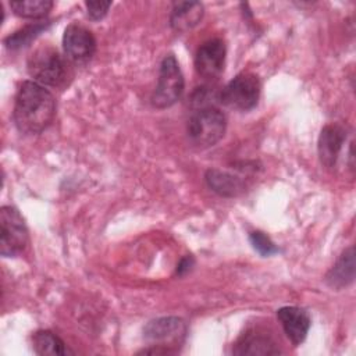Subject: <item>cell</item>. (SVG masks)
Wrapping results in <instances>:
<instances>
[{"label":"cell","instance_id":"cell-1","mask_svg":"<svg viewBox=\"0 0 356 356\" xmlns=\"http://www.w3.org/2000/svg\"><path fill=\"white\" fill-rule=\"evenodd\" d=\"M56 115V100L51 92L35 82L24 81L15 95L13 120L17 129L38 135L49 128Z\"/></svg>","mask_w":356,"mask_h":356},{"label":"cell","instance_id":"cell-2","mask_svg":"<svg viewBox=\"0 0 356 356\" xmlns=\"http://www.w3.org/2000/svg\"><path fill=\"white\" fill-rule=\"evenodd\" d=\"M70 60L50 44L36 47L28 57L26 70L32 81L51 88L68 85L72 76Z\"/></svg>","mask_w":356,"mask_h":356},{"label":"cell","instance_id":"cell-3","mask_svg":"<svg viewBox=\"0 0 356 356\" xmlns=\"http://www.w3.org/2000/svg\"><path fill=\"white\" fill-rule=\"evenodd\" d=\"M225 129V114L211 104L195 110L186 124L188 139L199 149H206L216 145L224 136Z\"/></svg>","mask_w":356,"mask_h":356},{"label":"cell","instance_id":"cell-4","mask_svg":"<svg viewBox=\"0 0 356 356\" xmlns=\"http://www.w3.org/2000/svg\"><path fill=\"white\" fill-rule=\"evenodd\" d=\"M185 88V81L179 64L174 54H167L159 68V79L152 95V104L156 108H168L175 104Z\"/></svg>","mask_w":356,"mask_h":356},{"label":"cell","instance_id":"cell-5","mask_svg":"<svg viewBox=\"0 0 356 356\" xmlns=\"http://www.w3.org/2000/svg\"><path fill=\"white\" fill-rule=\"evenodd\" d=\"M260 88L261 85L256 74L249 71L241 72L221 89L218 100L229 108L249 111L259 103Z\"/></svg>","mask_w":356,"mask_h":356},{"label":"cell","instance_id":"cell-6","mask_svg":"<svg viewBox=\"0 0 356 356\" xmlns=\"http://www.w3.org/2000/svg\"><path fill=\"white\" fill-rule=\"evenodd\" d=\"M29 242L28 228L21 213L13 206L0 209V253L3 257H15Z\"/></svg>","mask_w":356,"mask_h":356},{"label":"cell","instance_id":"cell-7","mask_svg":"<svg viewBox=\"0 0 356 356\" xmlns=\"http://www.w3.org/2000/svg\"><path fill=\"white\" fill-rule=\"evenodd\" d=\"M63 50L71 63L85 64L96 51V39L86 26L72 22L64 29Z\"/></svg>","mask_w":356,"mask_h":356},{"label":"cell","instance_id":"cell-8","mask_svg":"<svg viewBox=\"0 0 356 356\" xmlns=\"http://www.w3.org/2000/svg\"><path fill=\"white\" fill-rule=\"evenodd\" d=\"M227 47L222 39L213 38L202 43L195 54L196 72L206 79H217L224 71Z\"/></svg>","mask_w":356,"mask_h":356},{"label":"cell","instance_id":"cell-9","mask_svg":"<svg viewBox=\"0 0 356 356\" xmlns=\"http://www.w3.org/2000/svg\"><path fill=\"white\" fill-rule=\"evenodd\" d=\"M346 136L348 129L341 124H327L321 129L317 142V153L324 167L331 168L335 165Z\"/></svg>","mask_w":356,"mask_h":356},{"label":"cell","instance_id":"cell-10","mask_svg":"<svg viewBox=\"0 0 356 356\" xmlns=\"http://www.w3.org/2000/svg\"><path fill=\"white\" fill-rule=\"evenodd\" d=\"M185 334L186 324L179 317H159L149 321L143 328V338L157 343L154 346H159L160 342H179L184 339Z\"/></svg>","mask_w":356,"mask_h":356},{"label":"cell","instance_id":"cell-11","mask_svg":"<svg viewBox=\"0 0 356 356\" xmlns=\"http://www.w3.org/2000/svg\"><path fill=\"white\" fill-rule=\"evenodd\" d=\"M277 318L288 337V339L295 345H300L310 330V316L309 313L298 306H284L277 310Z\"/></svg>","mask_w":356,"mask_h":356},{"label":"cell","instance_id":"cell-12","mask_svg":"<svg viewBox=\"0 0 356 356\" xmlns=\"http://www.w3.org/2000/svg\"><path fill=\"white\" fill-rule=\"evenodd\" d=\"M232 353L264 356V355H278L280 349L277 348V343L270 335L259 330H250L238 339V342L232 349Z\"/></svg>","mask_w":356,"mask_h":356},{"label":"cell","instance_id":"cell-13","mask_svg":"<svg viewBox=\"0 0 356 356\" xmlns=\"http://www.w3.org/2000/svg\"><path fill=\"white\" fill-rule=\"evenodd\" d=\"M204 7L199 1H177L170 13V25L175 32H186L202 21Z\"/></svg>","mask_w":356,"mask_h":356},{"label":"cell","instance_id":"cell-14","mask_svg":"<svg viewBox=\"0 0 356 356\" xmlns=\"http://www.w3.org/2000/svg\"><path fill=\"white\" fill-rule=\"evenodd\" d=\"M355 280V250L349 246L342 252L335 264L325 275V282L332 289H342L350 285Z\"/></svg>","mask_w":356,"mask_h":356},{"label":"cell","instance_id":"cell-15","mask_svg":"<svg viewBox=\"0 0 356 356\" xmlns=\"http://www.w3.org/2000/svg\"><path fill=\"white\" fill-rule=\"evenodd\" d=\"M204 179L213 192L224 197H235L245 191V182L239 177L217 168L207 170Z\"/></svg>","mask_w":356,"mask_h":356},{"label":"cell","instance_id":"cell-16","mask_svg":"<svg viewBox=\"0 0 356 356\" xmlns=\"http://www.w3.org/2000/svg\"><path fill=\"white\" fill-rule=\"evenodd\" d=\"M32 346L35 353L40 356H64L72 353L64 341L50 330L36 331L32 335Z\"/></svg>","mask_w":356,"mask_h":356},{"label":"cell","instance_id":"cell-17","mask_svg":"<svg viewBox=\"0 0 356 356\" xmlns=\"http://www.w3.org/2000/svg\"><path fill=\"white\" fill-rule=\"evenodd\" d=\"M53 1L50 0H18L10 1L13 13L21 18L42 19L53 8Z\"/></svg>","mask_w":356,"mask_h":356},{"label":"cell","instance_id":"cell-18","mask_svg":"<svg viewBox=\"0 0 356 356\" xmlns=\"http://www.w3.org/2000/svg\"><path fill=\"white\" fill-rule=\"evenodd\" d=\"M49 25H50L49 21H39V22H33V24L25 25L24 28H21V29L15 31L14 33L8 35L4 39V44L10 50L21 49V47L29 44L39 33L46 31Z\"/></svg>","mask_w":356,"mask_h":356},{"label":"cell","instance_id":"cell-19","mask_svg":"<svg viewBox=\"0 0 356 356\" xmlns=\"http://www.w3.org/2000/svg\"><path fill=\"white\" fill-rule=\"evenodd\" d=\"M249 241H250L252 248L260 256H263V257L273 256V254H275L278 252V248L275 246V243L263 231H253V232H250L249 234Z\"/></svg>","mask_w":356,"mask_h":356},{"label":"cell","instance_id":"cell-20","mask_svg":"<svg viewBox=\"0 0 356 356\" xmlns=\"http://www.w3.org/2000/svg\"><path fill=\"white\" fill-rule=\"evenodd\" d=\"M85 7H86L88 17L92 21H100L108 13V8L111 7V1H86Z\"/></svg>","mask_w":356,"mask_h":356},{"label":"cell","instance_id":"cell-21","mask_svg":"<svg viewBox=\"0 0 356 356\" xmlns=\"http://www.w3.org/2000/svg\"><path fill=\"white\" fill-rule=\"evenodd\" d=\"M193 264H195L193 257H192L191 254L185 256V257L181 259V261L177 264V271H175L177 275H185L186 273L191 271V268L193 267Z\"/></svg>","mask_w":356,"mask_h":356}]
</instances>
